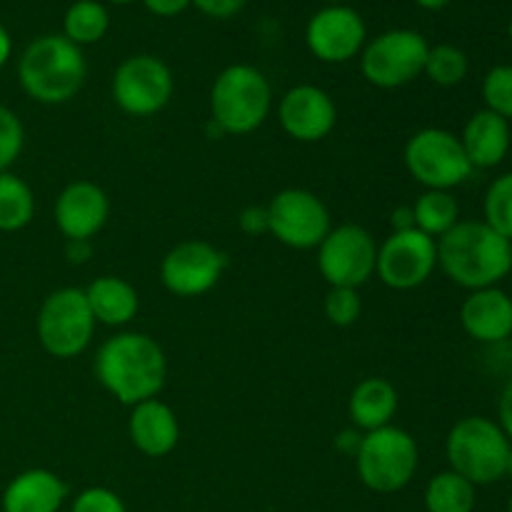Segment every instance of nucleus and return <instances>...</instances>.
Listing matches in <instances>:
<instances>
[{
    "mask_svg": "<svg viewBox=\"0 0 512 512\" xmlns=\"http://www.w3.org/2000/svg\"><path fill=\"white\" fill-rule=\"evenodd\" d=\"M450 3H453V0H415V5H420L423 10H443L448 8Z\"/></svg>",
    "mask_w": 512,
    "mask_h": 512,
    "instance_id": "42",
    "label": "nucleus"
},
{
    "mask_svg": "<svg viewBox=\"0 0 512 512\" xmlns=\"http://www.w3.org/2000/svg\"><path fill=\"white\" fill-rule=\"evenodd\" d=\"M175 93V78L163 58L138 53L125 58L115 68L110 95L113 103L133 118H150L168 108Z\"/></svg>",
    "mask_w": 512,
    "mask_h": 512,
    "instance_id": "10",
    "label": "nucleus"
},
{
    "mask_svg": "<svg viewBox=\"0 0 512 512\" xmlns=\"http://www.w3.org/2000/svg\"><path fill=\"white\" fill-rule=\"evenodd\" d=\"M415 230L428 238H443L460 223V203L450 190H423L413 203Z\"/></svg>",
    "mask_w": 512,
    "mask_h": 512,
    "instance_id": "24",
    "label": "nucleus"
},
{
    "mask_svg": "<svg viewBox=\"0 0 512 512\" xmlns=\"http://www.w3.org/2000/svg\"><path fill=\"white\" fill-rule=\"evenodd\" d=\"M10 53H13V38H10L8 28L0 23V70H3L5 63L10 60Z\"/></svg>",
    "mask_w": 512,
    "mask_h": 512,
    "instance_id": "41",
    "label": "nucleus"
},
{
    "mask_svg": "<svg viewBox=\"0 0 512 512\" xmlns=\"http://www.w3.org/2000/svg\"><path fill=\"white\" fill-rule=\"evenodd\" d=\"M438 268L450 283L470 290L500 285L512 270L510 240L495 233L483 220H460L435 240Z\"/></svg>",
    "mask_w": 512,
    "mask_h": 512,
    "instance_id": "2",
    "label": "nucleus"
},
{
    "mask_svg": "<svg viewBox=\"0 0 512 512\" xmlns=\"http://www.w3.org/2000/svg\"><path fill=\"white\" fill-rule=\"evenodd\" d=\"M35 218V193L20 175L0 173V233H18Z\"/></svg>",
    "mask_w": 512,
    "mask_h": 512,
    "instance_id": "26",
    "label": "nucleus"
},
{
    "mask_svg": "<svg viewBox=\"0 0 512 512\" xmlns=\"http://www.w3.org/2000/svg\"><path fill=\"white\" fill-rule=\"evenodd\" d=\"M270 235L285 248L315 250L333 228L328 205L305 188H285L270 198Z\"/></svg>",
    "mask_w": 512,
    "mask_h": 512,
    "instance_id": "12",
    "label": "nucleus"
},
{
    "mask_svg": "<svg viewBox=\"0 0 512 512\" xmlns=\"http://www.w3.org/2000/svg\"><path fill=\"white\" fill-rule=\"evenodd\" d=\"M470 73V60L463 48L450 43L430 45L428 58H425L423 75H428L430 83L440 85V88H455L463 83Z\"/></svg>",
    "mask_w": 512,
    "mask_h": 512,
    "instance_id": "28",
    "label": "nucleus"
},
{
    "mask_svg": "<svg viewBox=\"0 0 512 512\" xmlns=\"http://www.w3.org/2000/svg\"><path fill=\"white\" fill-rule=\"evenodd\" d=\"M510 448L512 443L498 420H490L485 415L460 418L445 438L448 468L463 475L475 488L500 483L505 478Z\"/></svg>",
    "mask_w": 512,
    "mask_h": 512,
    "instance_id": "5",
    "label": "nucleus"
},
{
    "mask_svg": "<svg viewBox=\"0 0 512 512\" xmlns=\"http://www.w3.org/2000/svg\"><path fill=\"white\" fill-rule=\"evenodd\" d=\"M238 228L243 230L245 235H250V238L270 235L268 208H265V205H248V208H243L238 215Z\"/></svg>",
    "mask_w": 512,
    "mask_h": 512,
    "instance_id": "34",
    "label": "nucleus"
},
{
    "mask_svg": "<svg viewBox=\"0 0 512 512\" xmlns=\"http://www.w3.org/2000/svg\"><path fill=\"white\" fill-rule=\"evenodd\" d=\"M228 258L208 240H183L160 260V280L178 298H200L223 278Z\"/></svg>",
    "mask_w": 512,
    "mask_h": 512,
    "instance_id": "14",
    "label": "nucleus"
},
{
    "mask_svg": "<svg viewBox=\"0 0 512 512\" xmlns=\"http://www.w3.org/2000/svg\"><path fill=\"white\" fill-rule=\"evenodd\" d=\"M398 405V388L388 378L370 375V378L360 380L353 388V393H350L348 420L360 433H373V430L393 425Z\"/></svg>",
    "mask_w": 512,
    "mask_h": 512,
    "instance_id": "22",
    "label": "nucleus"
},
{
    "mask_svg": "<svg viewBox=\"0 0 512 512\" xmlns=\"http://www.w3.org/2000/svg\"><path fill=\"white\" fill-rule=\"evenodd\" d=\"M110 3H115V5H130V3H135V0H110Z\"/></svg>",
    "mask_w": 512,
    "mask_h": 512,
    "instance_id": "44",
    "label": "nucleus"
},
{
    "mask_svg": "<svg viewBox=\"0 0 512 512\" xmlns=\"http://www.w3.org/2000/svg\"><path fill=\"white\" fill-rule=\"evenodd\" d=\"M323 3L325 5H340V3H343V0H323Z\"/></svg>",
    "mask_w": 512,
    "mask_h": 512,
    "instance_id": "45",
    "label": "nucleus"
},
{
    "mask_svg": "<svg viewBox=\"0 0 512 512\" xmlns=\"http://www.w3.org/2000/svg\"><path fill=\"white\" fill-rule=\"evenodd\" d=\"M128 438L145 458H165L180 443L178 415L160 398L133 405L128 415Z\"/></svg>",
    "mask_w": 512,
    "mask_h": 512,
    "instance_id": "19",
    "label": "nucleus"
},
{
    "mask_svg": "<svg viewBox=\"0 0 512 512\" xmlns=\"http://www.w3.org/2000/svg\"><path fill=\"white\" fill-rule=\"evenodd\" d=\"M93 255V240H65V258L73 265L88 263Z\"/></svg>",
    "mask_w": 512,
    "mask_h": 512,
    "instance_id": "38",
    "label": "nucleus"
},
{
    "mask_svg": "<svg viewBox=\"0 0 512 512\" xmlns=\"http://www.w3.org/2000/svg\"><path fill=\"white\" fill-rule=\"evenodd\" d=\"M505 478L512 480V448H510V455H508V468H505Z\"/></svg>",
    "mask_w": 512,
    "mask_h": 512,
    "instance_id": "43",
    "label": "nucleus"
},
{
    "mask_svg": "<svg viewBox=\"0 0 512 512\" xmlns=\"http://www.w3.org/2000/svg\"><path fill=\"white\" fill-rule=\"evenodd\" d=\"M478 503L475 485L453 470H440L425 488V512H473Z\"/></svg>",
    "mask_w": 512,
    "mask_h": 512,
    "instance_id": "25",
    "label": "nucleus"
},
{
    "mask_svg": "<svg viewBox=\"0 0 512 512\" xmlns=\"http://www.w3.org/2000/svg\"><path fill=\"white\" fill-rule=\"evenodd\" d=\"M510 255H512V243H510Z\"/></svg>",
    "mask_w": 512,
    "mask_h": 512,
    "instance_id": "48",
    "label": "nucleus"
},
{
    "mask_svg": "<svg viewBox=\"0 0 512 512\" xmlns=\"http://www.w3.org/2000/svg\"><path fill=\"white\" fill-rule=\"evenodd\" d=\"M428 50L430 43L418 30H385L365 43L360 53V70H363V78L375 88H405L423 75Z\"/></svg>",
    "mask_w": 512,
    "mask_h": 512,
    "instance_id": "9",
    "label": "nucleus"
},
{
    "mask_svg": "<svg viewBox=\"0 0 512 512\" xmlns=\"http://www.w3.org/2000/svg\"><path fill=\"white\" fill-rule=\"evenodd\" d=\"M498 425L512 443V380L503 388L498 400Z\"/></svg>",
    "mask_w": 512,
    "mask_h": 512,
    "instance_id": "37",
    "label": "nucleus"
},
{
    "mask_svg": "<svg viewBox=\"0 0 512 512\" xmlns=\"http://www.w3.org/2000/svg\"><path fill=\"white\" fill-rule=\"evenodd\" d=\"M88 75L83 48L63 33L40 35L18 60V83L30 100L43 105H63L80 93Z\"/></svg>",
    "mask_w": 512,
    "mask_h": 512,
    "instance_id": "3",
    "label": "nucleus"
},
{
    "mask_svg": "<svg viewBox=\"0 0 512 512\" xmlns=\"http://www.w3.org/2000/svg\"><path fill=\"white\" fill-rule=\"evenodd\" d=\"M438 270V245L420 230L390 233L378 245L375 275L390 290H415L428 283Z\"/></svg>",
    "mask_w": 512,
    "mask_h": 512,
    "instance_id": "13",
    "label": "nucleus"
},
{
    "mask_svg": "<svg viewBox=\"0 0 512 512\" xmlns=\"http://www.w3.org/2000/svg\"><path fill=\"white\" fill-rule=\"evenodd\" d=\"M483 223L512 243V170L498 175L485 190Z\"/></svg>",
    "mask_w": 512,
    "mask_h": 512,
    "instance_id": "29",
    "label": "nucleus"
},
{
    "mask_svg": "<svg viewBox=\"0 0 512 512\" xmlns=\"http://www.w3.org/2000/svg\"><path fill=\"white\" fill-rule=\"evenodd\" d=\"M85 290L95 323L108 328H125L140 310V295L133 283L118 275H100Z\"/></svg>",
    "mask_w": 512,
    "mask_h": 512,
    "instance_id": "23",
    "label": "nucleus"
},
{
    "mask_svg": "<svg viewBox=\"0 0 512 512\" xmlns=\"http://www.w3.org/2000/svg\"><path fill=\"white\" fill-rule=\"evenodd\" d=\"M68 485L48 468H30L15 475L3 493V512H60Z\"/></svg>",
    "mask_w": 512,
    "mask_h": 512,
    "instance_id": "20",
    "label": "nucleus"
},
{
    "mask_svg": "<svg viewBox=\"0 0 512 512\" xmlns=\"http://www.w3.org/2000/svg\"><path fill=\"white\" fill-rule=\"evenodd\" d=\"M460 325L475 343H503L512 338V298L500 285L470 290L460 305Z\"/></svg>",
    "mask_w": 512,
    "mask_h": 512,
    "instance_id": "18",
    "label": "nucleus"
},
{
    "mask_svg": "<svg viewBox=\"0 0 512 512\" xmlns=\"http://www.w3.org/2000/svg\"><path fill=\"white\" fill-rule=\"evenodd\" d=\"M353 460L365 488L390 495L413 483L420 468V448L408 430L400 425H388L373 433H363Z\"/></svg>",
    "mask_w": 512,
    "mask_h": 512,
    "instance_id": "6",
    "label": "nucleus"
},
{
    "mask_svg": "<svg viewBox=\"0 0 512 512\" xmlns=\"http://www.w3.org/2000/svg\"><path fill=\"white\" fill-rule=\"evenodd\" d=\"M508 35H510V43H512V18H510V25H508Z\"/></svg>",
    "mask_w": 512,
    "mask_h": 512,
    "instance_id": "46",
    "label": "nucleus"
},
{
    "mask_svg": "<svg viewBox=\"0 0 512 512\" xmlns=\"http://www.w3.org/2000/svg\"><path fill=\"white\" fill-rule=\"evenodd\" d=\"M93 373L105 393L125 408H133L158 398L168 378V358L155 338L138 330H123L100 345Z\"/></svg>",
    "mask_w": 512,
    "mask_h": 512,
    "instance_id": "1",
    "label": "nucleus"
},
{
    "mask_svg": "<svg viewBox=\"0 0 512 512\" xmlns=\"http://www.w3.org/2000/svg\"><path fill=\"white\" fill-rule=\"evenodd\" d=\"M460 143H463V150L473 168H498L510 153V123L483 108L468 118L463 133H460Z\"/></svg>",
    "mask_w": 512,
    "mask_h": 512,
    "instance_id": "21",
    "label": "nucleus"
},
{
    "mask_svg": "<svg viewBox=\"0 0 512 512\" xmlns=\"http://www.w3.org/2000/svg\"><path fill=\"white\" fill-rule=\"evenodd\" d=\"M273 88L263 70L233 63L218 73L210 88V120L225 135H250L270 118Z\"/></svg>",
    "mask_w": 512,
    "mask_h": 512,
    "instance_id": "4",
    "label": "nucleus"
},
{
    "mask_svg": "<svg viewBox=\"0 0 512 512\" xmlns=\"http://www.w3.org/2000/svg\"><path fill=\"white\" fill-rule=\"evenodd\" d=\"M143 5L158 18H175L190 8V0H143Z\"/></svg>",
    "mask_w": 512,
    "mask_h": 512,
    "instance_id": "36",
    "label": "nucleus"
},
{
    "mask_svg": "<svg viewBox=\"0 0 512 512\" xmlns=\"http://www.w3.org/2000/svg\"><path fill=\"white\" fill-rule=\"evenodd\" d=\"M25 145V128L15 110L0 105V173H8Z\"/></svg>",
    "mask_w": 512,
    "mask_h": 512,
    "instance_id": "32",
    "label": "nucleus"
},
{
    "mask_svg": "<svg viewBox=\"0 0 512 512\" xmlns=\"http://www.w3.org/2000/svg\"><path fill=\"white\" fill-rule=\"evenodd\" d=\"M95 318L90 313L83 288H58L40 303L35 318L38 343L50 358L73 360L90 348L95 335Z\"/></svg>",
    "mask_w": 512,
    "mask_h": 512,
    "instance_id": "7",
    "label": "nucleus"
},
{
    "mask_svg": "<svg viewBox=\"0 0 512 512\" xmlns=\"http://www.w3.org/2000/svg\"><path fill=\"white\" fill-rule=\"evenodd\" d=\"M405 230H415L413 205H398L390 213V233H405Z\"/></svg>",
    "mask_w": 512,
    "mask_h": 512,
    "instance_id": "40",
    "label": "nucleus"
},
{
    "mask_svg": "<svg viewBox=\"0 0 512 512\" xmlns=\"http://www.w3.org/2000/svg\"><path fill=\"white\" fill-rule=\"evenodd\" d=\"M403 163L410 178L425 190H450L468 183L473 175L460 135L445 128H423L405 143Z\"/></svg>",
    "mask_w": 512,
    "mask_h": 512,
    "instance_id": "8",
    "label": "nucleus"
},
{
    "mask_svg": "<svg viewBox=\"0 0 512 512\" xmlns=\"http://www.w3.org/2000/svg\"><path fill=\"white\" fill-rule=\"evenodd\" d=\"M483 103L485 110L512 120V65H495L483 78Z\"/></svg>",
    "mask_w": 512,
    "mask_h": 512,
    "instance_id": "30",
    "label": "nucleus"
},
{
    "mask_svg": "<svg viewBox=\"0 0 512 512\" xmlns=\"http://www.w3.org/2000/svg\"><path fill=\"white\" fill-rule=\"evenodd\" d=\"M108 30L110 13L100 0H75L63 15V35L78 48L100 43Z\"/></svg>",
    "mask_w": 512,
    "mask_h": 512,
    "instance_id": "27",
    "label": "nucleus"
},
{
    "mask_svg": "<svg viewBox=\"0 0 512 512\" xmlns=\"http://www.w3.org/2000/svg\"><path fill=\"white\" fill-rule=\"evenodd\" d=\"M360 440H363V433L350 425L348 430H340L338 433V438H335V450L343 455H350V458H355V453H358V448H360Z\"/></svg>",
    "mask_w": 512,
    "mask_h": 512,
    "instance_id": "39",
    "label": "nucleus"
},
{
    "mask_svg": "<svg viewBox=\"0 0 512 512\" xmlns=\"http://www.w3.org/2000/svg\"><path fill=\"white\" fill-rule=\"evenodd\" d=\"M70 512H128L125 510L123 498L115 490L103 488V485H93L75 495Z\"/></svg>",
    "mask_w": 512,
    "mask_h": 512,
    "instance_id": "33",
    "label": "nucleus"
},
{
    "mask_svg": "<svg viewBox=\"0 0 512 512\" xmlns=\"http://www.w3.org/2000/svg\"><path fill=\"white\" fill-rule=\"evenodd\" d=\"M53 218L65 240H93L110 218V198L93 180H73L60 190Z\"/></svg>",
    "mask_w": 512,
    "mask_h": 512,
    "instance_id": "17",
    "label": "nucleus"
},
{
    "mask_svg": "<svg viewBox=\"0 0 512 512\" xmlns=\"http://www.w3.org/2000/svg\"><path fill=\"white\" fill-rule=\"evenodd\" d=\"M315 250H318V270L330 288L360 290L375 275L378 243L363 225H335Z\"/></svg>",
    "mask_w": 512,
    "mask_h": 512,
    "instance_id": "11",
    "label": "nucleus"
},
{
    "mask_svg": "<svg viewBox=\"0 0 512 512\" xmlns=\"http://www.w3.org/2000/svg\"><path fill=\"white\" fill-rule=\"evenodd\" d=\"M248 0H190V5L200 10L203 15L215 20H228L233 15H238L245 8Z\"/></svg>",
    "mask_w": 512,
    "mask_h": 512,
    "instance_id": "35",
    "label": "nucleus"
},
{
    "mask_svg": "<svg viewBox=\"0 0 512 512\" xmlns=\"http://www.w3.org/2000/svg\"><path fill=\"white\" fill-rule=\"evenodd\" d=\"M278 123L295 143H320L338 125V105L333 95L318 85H293L278 103Z\"/></svg>",
    "mask_w": 512,
    "mask_h": 512,
    "instance_id": "16",
    "label": "nucleus"
},
{
    "mask_svg": "<svg viewBox=\"0 0 512 512\" xmlns=\"http://www.w3.org/2000/svg\"><path fill=\"white\" fill-rule=\"evenodd\" d=\"M368 43L363 15L348 5H325L305 25V45L320 63L343 65L360 58Z\"/></svg>",
    "mask_w": 512,
    "mask_h": 512,
    "instance_id": "15",
    "label": "nucleus"
},
{
    "mask_svg": "<svg viewBox=\"0 0 512 512\" xmlns=\"http://www.w3.org/2000/svg\"><path fill=\"white\" fill-rule=\"evenodd\" d=\"M508 512H512V495H510V500H508Z\"/></svg>",
    "mask_w": 512,
    "mask_h": 512,
    "instance_id": "47",
    "label": "nucleus"
},
{
    "mask_svg": "<svg viewBox=\"0 0 512 512\" xmlns=\"http://www.w3.org/2000/svg\"><path fill=\"white\" fill-rule=\"evenodd\" d=\"M323 313L330 325L335 328H350L360 320L363 313V300H360V290L355 288H330L325 295Z\"/></svg>",
    "mask_w": 512,
    "mask_h": 512,
    "instance_id": "31",
    "label": "nucleus"
}]
</instances>
